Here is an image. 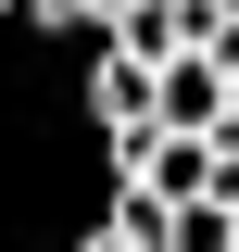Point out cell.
I'll list each match as a JSON object with an SVG mask.
<instances>
[{
	"label": "cell",
	"instance_id": "1",
	"mask_svg": "<svg viewBox=\"0 0 239 252\" xmlns=\"http://www.w3.org/2000/svg\"><path fill=\"white\" fill-rule=\"evenodd\" d=\"M89 114H101V139H114V126H164V63H139V51L101 38V63H89Z\"/></svg>",
	"mask_w": 239,
	"mask_h": 252
},
{
	"label": "cell",
	"instance_id": "2",
	"mask_svg": "<svg viewBox=\"0 0 239 252\" xmlns=\"http://www.w3.org/2000/svg\"><path fill=\"white\" fill-rule=\"evenodd\" d=\"M101 38H114V51H139V63H177V51H189V0H126Z\"/></svg>",
	"mask_w": 239,
	"mask_h": 252
},
{
	"label": "cell",
	"instance_id": "3",
	"mask_svg": "<svg viewBox=\"0 0 239 252\" xmlns=\"http://www.w3.org/2000/svg\"><path fill=\"white\" fill-rule=\"evenodd\" d=\"M26 26H101V0H26Z\"/></svg>",
	"mask_w": 239,
	"mask_h": 252
},
{
	"label": "cell",
	"instance_id": "4",
	"mask_svg": "<svg viewBox=\"0 0 239 252\" xmlns=\"http://www.w3.org/2000/svg\"><path fill=\"white\" fill-rule=\"evenodd\" d=\"M76 252H139V240H126V227H114V215H101V227H89V240H76Z\"/></svg>",
	"mask_w": 239,
	"mask_h": 252
},
{
	"label": "cell",
	"instance_id": "5",
	"mask_svg": "<svg viewBox=\"0 0 239 252\" xmlns=\"http://www.w3.org/2000/svg\"><path fill=\"white\" fill-rule=\"evenodd\" d=\"M0 13H26V0H0Z\"/></svg>",
	"mask_w": 239,
	"mask_h": 252
},
{
	"label": "cell",
	"instance_id": "6",
	"mask_svg": "<svg viewBox=\"0 0 239 252\" xmlns=\"http://www.w3.org/2000/svg\"><path fill=\"white\" fill-rule=\"evenodd\" d=\"M227 13H239V0H227Z\"/></svg>",
	"mask_w": 239,
	"mask_h": 252
}]
</instances>
